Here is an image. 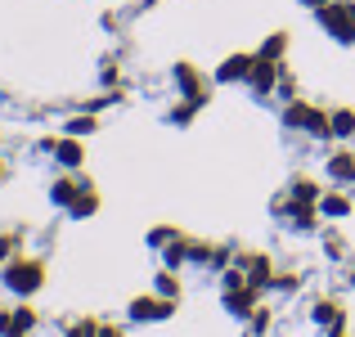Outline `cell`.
<instances>
[{
  "label": "cell",
  "instance_id": "6da1fadb",
  "mask_svg": "<svg viewBox=\"0 0 355 337\" xmlns=\"http://www.w3.org/2000/svg\"><path fill=\"white\" fill-rule=\"evenodd\" d=\"M0 284L14 297H36L45 288V261L41 257H9L0 270Z\"/></svg>",
  "mask_w": 355,
  "mask_h": 337
},
{
  "label": "cell",
  "instance_id": "7a4b0ae2",
  "mask_svg": "<svg viewBox=\"0 0 355 337\" xmlns=\"http://www.w3.org/2000/svg\"><path fill=\"white\" fill-rule=\"evenodd\" d=\"M315 23L338 45H355V0H329L324 9H315Z\"/></svg>",
  "mask_w": 355,
  "mask_h": 337
},
{
  "label": "cell",
  "instance_id": "3957f363",
  "mask_svg": "<svg viewBox=\"0 0 355 337\" xmlns=\"http://www.w3.org/2000/svg\"><path fill=\"white\" fill-rule=\"evenodd\" d=\"M311 324L324 329L329 337L347 333V306H342L338 297H315V302H311Z\"/></svg>",
  "mask_w": 355,
  "mask_h": 337
},
{
  "label": "cell",
  "instance_id": "277c9868",
  "mask_svg": "<svg viewBox=\"0 0 355 337\" xmlns=\"http://www.w3.org/2000/svg\"><path fill=\"white\" fill-rule=\"evenodd\" d=\"M126 315H130V324H157V320H171L175 315V302H166L157 293H144V297H130Z\"/></svg>",
  "mask_w": 355,
  "mask_h": 337
},
{
  "label": "cell",
  "instance_id": "5b68a950",
  "mask_svg": "<svg viewBox=\"0 0 355 337\" xmlns=\"http://www.w3.org/2000/svg\"><path fill=\"white\" fill-rule=\"evenodd\" d=\"M171 77H175V90H180L184 99H198V104H207V95H211V81L202 77V72L193 68V63H184V59H180V63L171 68Z\"/></svg>",
  "mask_w": 355,
  "mask_h": 337
},
{
  "label": "cell",
  "instance_id": "8992f818",
  "mask_svg": "<svg viewBox=\"0 0 355 337\" xmlns=\"http://www.w3.org/2000/svg\"><path fill=\"white\" fill-rule=\"evenodd\" d=\"M234 266L248 270V284H252V288H261V293H266L270 279H275V261H270V252H239Z\"/></svg>",
  "mask_w": 355,
  "mask_h": 337
},
{
  "label": "cell",
  "instance_id": "52a82bcc",
  "mask_svg": "<svg viewBox=\"0 0 355 337\" xmlns=\"http://www.w3.org/2000/svg\"><path fill=\"white\" fill-rule=\"evenodd\" d=\"M324 180L338 184V189L355 184V148H338V153L324 157Z\"/></svg>",
  "mask_w": 355,
  "mask_h": 337
},
{
  "label": "cell",
  "instance_id": "ba28073f",
  "mask_svg": "<svg viewBox=\"0 0 355 337\" xmlns=\"http://www.w3.org/2000/svg\"><path fill=\"white\" fill-rule=\"evenodd\" d=\"M279 68H284V63H270V59H261L257 54V63H252V72H248V90L252 95H275L279 90Z\"/></svg>",
  "mask_w": 355,
  "mask_h": 337
},
{
  "label": "cell",
  "instance_id": "9c48e42d",
  "mask_svg": "<svg viewBox=\"0 0 355 337\" xmlns=\"http://www.w3.org/2000/svg\"><path fill=\"white\" fill-rule=\"evenodd\" d=\"M86 184H90L86 175H77V171H59V175H54V184H50V202L68 211V207H72V198H77Z\"/></svg>",
  "mask_w": 355,
  "mask_h": 337
},
{
  "label": "cell",
  "instance_id": "30bf717a",
  "mask_svg": "<svg viewBox=\"0 0 355 337\" xmlns=\"http://www.w3.org/2000/svg\"><path fill=\"white\" fill-rule=\"evenodd\" d=\"M252 63H257V54H248V50L230 54V59H225V63L216 68V86H234V81H248Z\"/></svg>",
  "mask_w": 355,
  "mask_h": 337
},
{
  "label": "cell",
  "instance_id": "8fae6325",
  "mask_svg": "<svg viewBox=\"0 0 355 337\" xmlns=\"http://www.w3.org/2000/svg\"><path fill=\"white\" fill-rule=\"evenodd\" d=\"M220 302H225V311H230V315L248 320V315L261 306V288H252V284H243V288H230V293L220 297Z\"/></svg>",
  "mask_w": 355,
  "mask_h": 337
},
{
  "label": "cell",
  "instance_id": "7c38bea8",
  "mask_svg": "<svg viewBox=\"0 0 355 337\" xmlns=\"http://www.w3.org/2000/svg\"><path fill=\"white\" fill-rule=\"evenodd\" d=\"M54 162H59L63 171H81V162H86V144H81L77 135H63L59 144H54Z\"/></svg>",
  "mask_w": 355,
  "mask_h": 337
},
{
  "label": "cell",
  "instance_id": "4fadbf2b",
  "mask_svg": "<svg viewBox=\"0 0 355 337\" xmlns=\"http://www.w3.org/2000/svg\"><path fill=\"white\" fill-rule=\"evenodd\" d=\"M288 198L293 202H315V207H320L324 180H315V175H293V180H288Z\"/></svg>",
  "mask_w": 355,
  "mask_h": 337
},
{
  "label": "cell",
  "instance_id": "5bb4252c",
  "mask_svg": "<svg viewBox=\"0 0 355 337\" xmlns=\"http://www.w3.org/2000/svg\"><path fill=\"white\" fill-rule=\"evenodd\" d=\"M288 50H293V32L288 27H279V32H270L266 41H261V59H270V63H284L288 59Z\"/></svg>",
  "mask_w": 355,
  "mask_h": 337
},
{
  "label": "cell",
  "instance_id": "9a60e30c",
  "mask_svg": "<svg viewBox=\"0 0 355 337\" xmlns=\"http://www.w3.org/2000/svg\"><path fill=\"white\" fill-rule=\"evenodd\" d=\"M320 216H324V221H342V216H351V193H342L338 184H333V189H324V198H320Z\"/></svg>",
  "mask_w": 355,
  "mask_h": 337
},
{
  "label": "cell",
  "instance_id": "2e32d148",
  "mask_svg": "<svg viewBox=\"0 0 355 337\" xmlns=\"http://www.w3.org/2000/svg\"><path fill=\"white\" fill-rule=\"evenodd\" d=\"M311 112H315L311 99H288V104H284V126H288V130H302V135H306V126H311Z\"/></svg>",
  "mask_w": 355,
  "mask_h": 337
},
{
  "label": "cell",
  "instance_id": "e0dca14e",
  "mask_svg": "<svg viewBox=\"0 0 355 337\" xmlns=\"http://www.w3.org/2000/svg\"><path fill=\"white\" fill-rule=\"evenodd\" d=\"M99 202H104V198H99V189H95V184H86V189L72 198L68 216H72V221H86V216H95V211H99Z\"/></svg>",
  "mask_w": 355,
  "mask_h": 337
},
{
  "label": "cell",
  "instance_id": "ac0fdd59",
  "mask_svg": "<svg viewBox=\"0 0 355 337\" xmlns=\"http://www.w3.org/2000/svg\"><path fill=\"white\" fill-rule=\"evenodd\" d=\"M329 121H333V139H355V108L342 104V108H329Z\"/></svg>",
  "mask_w": 355,
  "mask_h": 337
},
{
  "label": "cell",
  "instance_id": "d6986e66",
  "mask_svg": "<svg viewBox=\"0 0 355 337\" xmlns=\"http://www.w3.org/2000/svg\"><path fill=\"white\" fill-rule=\"evenodd\" d=\"M153 293H157V297H166V302H180V293H184L180 275L162 266V270H157V279H153Z\"/></svg>",
  "mask_w": 355,
  "mask_h": 337
},
{
  "label": "cell",
  "instance_id": "ffe728a7",
  "mask_svg": "<svg viewBox=\"0 0 355 337\" xmlns=\"http://www.w3.org/2000/svg\"><path fill=\"white\" fill-rule=\"evenodd\" d=\"M36 329V311L32 306H18V311H9V329H5V337H27Z\"/></svg>",
  "mask_w": 355,
  "mask_h": 337
},
{
  "label": "cell",
  "instance_id": "44dd1931",
  "mask_svg": "<svg viewBox=\"0 0 355 337\" xmlns=\"http://www.w3.org/2000/svg\"><path fill=\"white\" fill-rule=\"evenodd\" d=\"M184 261H189V239L180 234L175 243H166V248H162V266H166V270H180Z\"/></svg>",
  "mask_w": 355,
  "mask_h": 337
},
{
  "label": "cell",
  "instance_id": "7402d4cb",
  "mask_svg": "<svg viewBox=\"0 0 355 337\" xmlns=\"http://www.w3.org/2000/svg\"><path fill=\"white\" fill-rule=\"evenodd\" d=\"M198 108H202L198 99H184V95H180V104H175L171 112H166V121H171V126H189V121L198 117Z\"/></svg>",
  "mask_w": 355,
  "mask_h": 337
},
{
  "label": "cell",
  "instance_id": "603a6c76",
  "mask_svg": "<svg viewBox=\"0 0 355 337\" xmlns=\"http://www.w3.org/2000/svg\"><path fill=\"white\" fill-rule=\"evenodd\" d=\"M95 130H99V117H95V112H81V117H68V126H63V135H95Z\"/></svg>",
  "mask_w": 355,
  "mask_h": 337
},
{
  "label": "cell",
  "instance_id": "cb8c5ba5",
  "mask_svg": "<svg viewBox=\"0 0 355 337\" xmlns=\"http://www.w3.org/2000/svg\"><path fill=\"white\" fill-rule=\"evenodd\" d=\"M270 324H275V311H270V306H257V311L248 315V333H252V337L270 333Z\"/></svg>",
  "mask_w": 355,
  "mask_h": 337
},
{
  "label": "cell",
  "instance_id": "d4e9b609",
  "mask_svg": "<svg viewBox=\"0 0 355 337\" xmlns=\"http://www.w3.org/2000/svg\"><path fill=\"white\" fill-rule=\"evenodd\" d=\"M270 288H275V293H297V288H302V275H297V270H275Z\"/></svg>",
  "mask_w": 355,
  "mask_h": 337
},
{
  "label": "cell",
  "instance_id": "484cf974",
  "mask_svg": "<svg viewBox=\"0 0 355 337\" xmlns=\"http://www.w3.org/2000/svg\"><path fill=\"white\" fill-rule=\"evenodd\" d=\"M175 239H180L175 225H157V230H148V248H157V252H162L166 243H175Z\"/></svg>",
  "mask_w": 355,
  "mask_h": 337
},
{
  "label": "cell",
  "instance_id": "4316f807",
  "mask_svg": "<svg viewBox=\"0 0 355 337\" xmlns=\"http://www.w3.org/2000/svg\"><path fill=\"white\" fill-rule=\"evenodd\" d=\"M324 257H329V261H342V257H347V239H342L338 230L324 234Z\"/></svg>",
  "mask_w": 355,
  "mask_h": 337
},
{
  "label": "cell",
  "instance_id": "83f0119b",
  "mask_svg": "<svg viewBox=\"0 0 355 337\" xmlns=\"http://www.w3.org/2000/svg\"><path fill=\"white\" fill-rule=\"evenodd\" d=\"M279 95L297 99V77H293V68H288V59H284V68H279Z\"/></svg>",
  "mask_w": 355,
  "mask_h": 337
},
{
  "label": "cell",
  "instance_id": "f1b7e54d",
  "mask_svg": "<svg viewBox=\"0 0 355 337\" xmlns=\"http://www.w3.org/2000/svg\"><path fill=\"white\" fill-rule=\"evenodd\" d=\"M99 81H104L108 90H113L117 81H121V68H117V59H104V63H99Z\"/></svg>",
  "mask_w": 355,
  "mask_h": 337
},
{
  "label": "cell",
  "instance_id": "f546056e",
  "mask_svg": "<svg viewBox=\"0 0 355 337\" xmlns=\"http://www.w3.org/2000/svg\"><path fill=\"white\" fill-rule=\"evenodd\" d=\"M18 243H23L18 234H0V270H5L9 257H18Z\"/></svg>",
  "mask_w": 355,
  "mask_h": 337
},
{
  "label": "cell",
  "instance_id": "4dcf8cb0",
  "mask_svg": "<svg viewBox=\"0 0 355 337\" xmlns=\"http://www.w3.org/2000/svg\"><path fill=\"white\" fill-rule=\"evenodd\" d=\"M63 337H99V320H77Z\"/></svg>",
  "mask_w": 355,
  "mask_h": 337
},
{
  "label": "cell",
  "instance_id": "1f68e13d",
  "mask_svg": "<svg viewBox=\"0 0 355 337\" xmlns=\"http://www.w3.org/2000/svg\"><path fill=\"white\" fill-rule=\"evenodd\" d=\"M99 337H126V333H121V329H117V324H108V320H99Z\"/></svg>",
  "mask_w": 355,
  "mask_h": 337
},
{
  "label": "cell",
  "instance_id": "d6a6232c",
  "mask_svg": "<svg viewBox=\"0 0 355 337\" xmlns=\"http://www.w3.org/2000/svg\"><path fill=\"white\" fill-rule=\"evenodd\" d=\"M302 5H306V9H311V14H315V9H324V5H329V0H302Z\"/></svg>",
  "mask_w": 355,
  "mask_h": 337
},
{
  "label": "cell",
  "instance_id": "836d02e7",
  "mask_svg": "<svg viewBox=\"0 0 355 337\" xmlns=\"http://www.w3.org/2000/svg\"><path fill=\"white\" fill-rule=\"evenodd\" d=\"M347 284L355 288V261H351V270H347Z\"/></svg>",
  "mask_w": 355,
  "mask_h": 337
},
{
  "label": "cell",
  "instance_id": "e575fe53",
  "mask_svg": "<svg viewBox=\"0 0 355 337\" xmlns=\"http://www.w3.org/2000/svg\"><path fill=\"white\" fill-rule=\"evenodd\" d=\"M5 175H9V166H5V162H0V180H5Z\"/></svg>",
  "mask_w": 355,
  "mask_h": 337
},
{
  "label": "cell",
  "instance_id": "d590c367",
  "mask_svg": "<svg viewBox=\"0 0 355 337\" xmlns=\"http://www.w3.org/2000/svg\"><path fill=\"white\" fill-rule=\"evenodd\" d=\"M338 337H347V333H338Z\"/></svg>",
  "mask_w": 355,
  "mask_h": 337
}]
</instances>
